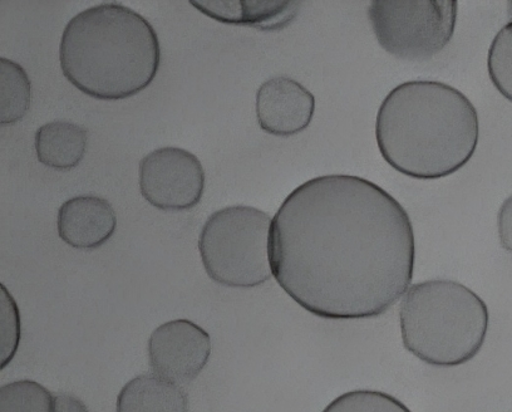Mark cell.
Segmentation results:
<instances>
[{"label": "cell", "instance_id": "obj_21", "mask_svg": "<svg viewBox=\"0 0 512 412\" xmlns=\"http://www.w3.org/2000/svg\"><path fill=\"white\" fill-rule=\"evenodd\" d=\"M507 7H509L510 21H512V2L507 3Z\"/></svg>", "mask_w": 512, "mask_h": 412}, {"label": "cell", "instance_id": "obj_8", "mask_svg": "<svg viewBox=\"0 0 512 412\" xmlns=\"http://www.w3.org/2000/svg\"><path fill=\"white\" fill-rule=\"evenodd\" d=\"M147 352L154 374L176 384H187L208 365L211 337L195 322L172 320L151 333Z\"/></svg>", "mask_w": 512, "mask_h": 412}, {"label": "cell", "instance_id": "obj_1", "mask_svg": "<svg viewBox=\"0 0 512 412\" xmlns=\"http://www.w3.org/2000/svg\"><path fill=\"white\" fill-rule=\"evenodd\" d=\"M275 281L310 315L333 321L384 315L405 296L416 261L410 215L356 175L305 181L270 228Z\"/></svg>", "mask_w": 512, "mask_h": 412}, {"label": "cell", "instance_id": "obj_4", "mask_svg": "<svg viewBox=\"0 0 512 412\" xmlns=\"http://www.w3.org/2000/svg\"><path fill=\"white\" fill-rule=\"evenodd\" d=\"M484 299L451 279L413 284L402 297L403 346L425 364L457 367L479 355L489 331Z\"/></svg>", "mask_w": 512, "mask_h": 412}, {"label": "cell", "instance_id": "obj_9", "mask_svg": "<svg viewBox=\"0 0 512 412\" xmlns=\"http://www.w3.org/2000/svg\"><path fill=\"white\" fill-rule=\"evenodd\" d=\"M314 112L313 93L288 76L269 78L256 92V120L267 134L279 137L300 134L312 124Z\"/></svg>", "mask_w": 512, "mask_h": 412}, {"label": "cell", "instance_id": "obj_5", "mask_svg": "<svg viewBox=\"0 0 512 412\" xmlns=\"http://www.w3.org/2000/svg\"><path fill=\"white\" fill-rule=\"evenodd\" d=\"M272 218L254 206L231 205L206 220L199 237L205 272L220 286L254 288L273 277L269 240Z\"/></svg>", "mask_w": 512, "mask_h": 412}, {"label": "cell", "instance_id": "obj_11", "mask_svg": "<svg viewBox=\"0 0 512 412\" xmlns=\"http://www.w3.org/2000/svg\"><path fill=\"white\" fill-rule=\"evenodd\" d=\"M192 7L215 21L260 29L278 31L297 17L299 2L273 0H191Z\"/></svg>", "mask_w": 512, "mask_h": 412}, {"label": "cell", "instance_id": "obj_2", "mask_svg": "<svg viewBox=\"0 0 512 412\" xmlns=\"http://www.w3.org/2000/svg\"><path fill=\"white\" fill-rule=\"evenodd\" d=\"M479 139L475 106L447 83H401L379 106V152L408 178L437 180L457 173L474 156Z\"/></svg>", "mask_w": 512, "mask_h": 412}, {"label": "cell", "instance_id": "obj_20", "mask_svg": "<svg viewBox=\"0 0 512 412\" xmlns=\"http://www.w3.org/2000/svg\"><path fill=\"white\" fill-rule=\"evenodd\" d=\"M53 412H90L85 402L70 394L54 395Z\"/></svg>", "mask_w": 512, "mask_h": 412}, {"label": "cell", "instance_id": "obj_10", "mask_svg": "<svg viewBox=\"0 0 512 412\" xmlns=\"http://www.w3.org/2000/svg\"><path fill=\"white\" fill-rule=\"evenodd\" d=\"M117 228L110 201L96 195H80L64 201L58 210L59 238L72 248L92 250L102 247Z\"/></svg>", "mask_w": 512, "mask_h": 412}, {"label": "cell", "instance_id": "obj_15", "mask_svg": "<svg viewBox=\"0 0 512 412\" xmlns=\"http://www.w3.org/2000/svg\"><path fill=\"white\" fill-rule=\"evenodd\" d=\"M54 395L36 381L21 380L0 389V412H53Z\"/></svg>", "mask_w": 512, "mask_h": 412}, {"label": "cell", "instance_id": "obj_19", "mask_svg": "<svg viewBox=\"0 0 512 412\" xmlns=\"http://www.w3.org/2000/svg\"><path fill=\"white\" fill-rule=\"evenodd\" d=\"M497 232L501 247L512 253V194L500 206L497 214Z\"/></svg>", "mask_w": 512, "mask_h": 412}, {"label": "cell", "instance_id": "obj_16", "mask_svg": "<svg viewBox=\"0 0 512 412\" xmlns=\"http://www.w3.org/2000/svg\"><path fill=\"white\" fill-rule=\"evenodd\" d=\"M487 71L496 90L512 102V21L506 23L492 39Z\"/></svg>", "mask_w": 512, "mask_h": 412}, {"label": "cell", "instance_id": "obj_3", "mask_svg": "<svg viewBox=\"0 0 512 412\" xmlns=\"http://www.w3.org/2000/svg\"><path fill=\"white\" fill-rule=\"evenodd\" d=\"M59 62L64 77L85 95L120 101L146 90L161 65L155 28L121 3L83 9L63 29Z\"/></svg>", "mask_w": 512, "mask_h": 412}, {"label": "cell", "instance_id": "obj_12", "mask_svg": "<svg viewBox=\"0 0 512 412\" xmlns=\"http://www.w3.org/2000/svg\"><path fill=\"white\" fill-rule=\"evenodd\" d=\"M116 412H189V399L176 382L144 374L122 387Z\"/></svg>", "mask_w": 512, "mask_h": 412}, {"label": "cell", "instance_id": "obj_18", "mask_svg": "<svg viewBox=\"0 0 512 412\" xmlns=\"http://www.w3.org/2000/svg\"><path fill=\"white\" fill-rule=\"evenodd\" d=\"M2 369L13 360L18 350V343L21 340V317L17 303L14 302L6 286H2Z\"/></svg>", "mask_w": 512, "mask_h": 412}, {"label": "cell", "instance_id": "obj_14", "mask_svg": "<svg viewBox=\"0 0 512 412\" xmlns=\"http://www.w3.org/2000/svg\"><path fill=\"white\" fill-rule=\"evenodd\" d=\"M32 101V83L19 63L0 58V124H17L26 116Z\"/></svg>", "mask_w": 512, "mask_h": 412}, {"label": "cell", "instance_id": "obj_7", "mask_svg": "<svg viewBox=\"0 0 512 412\" xmlns=\"http://www.w3.org/2000/svg\"><path fill=\"white\" fill-rule=\"evenodd\" d=\"M140 191L147 203L164 212H184L203 199L205 171L198 156L181 147L149 152L140 163Z\"/></svg>", "mask_w": 512, "mask_h": 412}, {"label": "cell", "instance_id": "obj_13", "mask_svg": "<svg viewBox=\"0 0 512 412\" xmlns=\"http://www.w3.org/2000/svg\"><path fill=\"white\" fill-rule=\"evenodd\" d=\"M88 134L85 127L70 121H52L36 132L39 163L54 170H71L81 164L87 150Z\"/></svg>", "mask_w": 512, "mask_h": 412}, {"label": "cell", "instance_id": "obj_6", "mask_svg": "<svg viewBox=\"0 0 512 412\" xmlns=\"http://www.w3.org/2000/svg\"><path fill=\"white\" fill-rule=\"evenodd\" d=\"M368 19L384 51L400 60L427 61L454 37L459 3L454 0H373Z\"/></svg>", "mask_w": 512, "mask_h": 412}, {"label": "cell", "instance_id": "obj_17", "mask_svg": "<svg viewBox=\"0 0 512 412\" xmlns=\"http://www.w3.org/2000/svg\"><path fill=\"white\" fill-rule=\"evenodd\" d=\"M322 412H412L386 392L354 390L334 399Z\"/></svg>", "mask_w": 512, "mask_h": 412}]
</instances>
